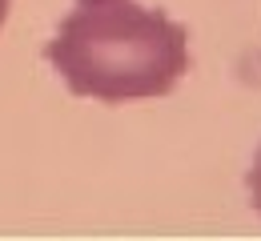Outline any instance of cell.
<instances>
[{
  "mask_svg": "<svg viewBox=\"0 0 261 241\" xmlns=\"http://www.w3.org/2000/svg\"><path fill=\"white\" fill-rule=\"evenodd\" d=\"M72 97L105 104L165 97L189 72V33L133 0L72 8L44 48Z\"/></svg>",
  "mask_w": 261,
  "mask_h": 241,
  "instance_id": "1",
  "label": "cell"
},
{
  "mask_svg": "<svg viewBox=\"0 0 261 241\" xmlns=\"http://www.w3.org/2000/svg\"><path fill=\"white\" fill-rule=\"evenodd\" d=\"M81 4H105V0H81Z\"/></svg>",
  "mask_w": 261,
  "mask_h": 241,
  "instance_id": "4",
  "label": "cell"
},
{
  "mask_svg": "<svg viewBox=\"0 0 261 241\" xmlns=\"http://www.w3.org/2000/svg\"><path fill=\"white\" fill-rule=\"evenodd\" d=\"M8 8H12V0H0V29H4V20H8Z\"/></svg>",
  "mask_w": 261,
  "mask_h": 241,
  "instance_id": "3",
  "label": "cell"
},
{
  "mask_svg": "<svg viewBox=\"0 0 261 241\" xmlns=\"http://www.w3.org/2000/svg\"><path fill=\"white\" fill-rule=\"evenodd\" d=\"M249 193H253V209L261 213V149L253 157V169H249Z\"/></svg>",
  "mask_w": 261,
  "mask_h": 241,
  "instance_id": "2",
  "label": "cell"
}]
</instances>
